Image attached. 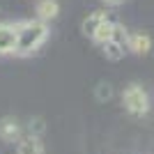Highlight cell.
Returning <instances> with one entry per match:
<instances>
[{
	"mask_svg": "<svg viewBox=\"0 0 154 154\" xmlns=\"http://www.w3.org/2000/svg\"><path fill=\"white\" fill-rule=\"evenodd\" d=\"M113 28H115V23H113V21H103L101 26L97 28L94 30V35H92V42H94V44H106V42H110V39H113Z\"/></svg>",
	"mask_w": 154,
	"mask_h": 154,
	"instance_id": "obj_9",
	"label": "cell"
},
{
	"mask_svg": "<svg viewBox=\"0 0 154 154\" xmlns=\"http://www.w3.org/2000/svg\"><path fill=\"white\" fill-rule=\"evenodd\" d=\"M122 103H124V108L136 117L145 115L149 110V97L143 90V85H138V83H129L122 90Z\"/></svg>",
	"mask_w": 154,
	"mask_h": 154,
	"instance_id": "obj_2",
	"label": "cell"
},
{
	"mask_svg": "<svg viewBox=\"0 0 154 154\" xmlns=\"http://www.w3.org/2000/svg\"><path fill=\"white\" fill-rule=\"evenodd\" d=\"M127 39H129V32L124 26H120V23H115V28H113V42H117V44L127 46Z\"/></svg>",
	"mask_w": 154,
	"mask_h": 154,
	"instance_id": "obj_11",
	"label": "cell"
},
{
	"mask_svg": "<svg viewBox=\"0 0 154 154\" xmlns=\"http://www.w3.org/2000/svg\"><path fill=\"white\" fill-rule=\"evenodd\" d=\"M60 14V5H58V0H39V5H37V19L42 21H48L55 19Z\"/></svg>",
	"mask_w": 154,
	"mask_h": 154,
	"instance_id": "obj_8",
	"label": "cell"
},
{
	"mask_svg": "<svg viewBox=\"0 0 154 154\" xmlns=\"http://www.w3.org/2000/svg\"><path fill=\"white\" fill-rule=\"evenodd\" d=\"M103 5H108V7H117V5H122L124 0H101Z\"/></svg>",
	"mask_w": 154,
	"mask_h": 154,
	"instance_id": "obj_12",
	"label": "cell"
},
{
	"mask_svg": "<svg viewBox=\"0 0 154 154\" xmlns=\"http://www.w3.org/2000/svg\"><path fill=\"white\" fill-rule=\"evenodd\" d=\"M0 138L5 143H19L21 138V124L14 120V117H2L0 120Z\"/></svg>",
	"mask_w": 154,
	"mask_h": 154,
	"instance_id": "obj_6",
	"label": "cell"
},
{
	"mask_svg": "<svg viewBox=\"0 0 154 154\" xmlns=\"http://www.w3.org/2000/svg\"><path fill=\"white\" fill-rule=\"evenodd\" d=\"M103 21H108V14H106V9H97V12L88 14V19L83 21V32L88 35V37H92V35H94V30L101 26Z\"/></svg>",
	"mask_w": 154,
	"mask_h": 154,
	"instance_id": "obj_7",
	"label": "cell"
},
{
	"mask_svg": "<svg viewBox=\"0 0 154 154\" xmlns=\"http://www.w3.org/2000/svg\"><path fill=\"white\" fill-rule=\"evenodd\" d=\"M127 48L138 53V55H145V53H149V48H152V37H149L147 32H129Z\"/></svg>",
	"mask_w": 154,
	"mask_h": 154,
	"instance_id": "obj_4",
	"label": "cell"
},
{
	"mask_svg": "<svg viewBox=\"0 0 154 154\" xmlns=\"http://www.w3.org/2000/svg\"><path fill=\"white\" fill-rule=\"evenodd\" d=\"M16 154H44V140L37 134L21 136L19 145H16Z\"/></svg>",
	"mask_w": 154,
	"mask_h": 154,
	"instance_id": "obj_5",
	"label": "cell"
},
{
	"mask_svg": "<svg viewBox=\"0 0 154 154\" xmlns=\"http://www.w3.org/2000/svg\"><path fill=\"white\" fill-rule=\"evenodd\" d=\"M101 51H103V55L108 60H120V58H124V51H127V46H122V44H117V42H106V44H101Z\"/></svg>",
	"mask_w": 154,
	"mask_h": 154,
	"instance_id": "obj_10",
	"label": "cell"
},
{
	"mask_svg": "<svg viewBox=\"0 0 154 154\" xmlns=\"http://www.w3.org/2000/svg\"><path fill=\"white\" fill-rule=\"evenodd\" d=\"M48 39V23L42 19L21 21L19 23V42L14 55H30Z\"/></svg>",
	"mask_w": 154,
	"mask_h": 154,
	"instance_id": "obj_1",
	"label": "cell"
},
{
	"mask_svg": "<svg viewBox=\"0 0 154 154\" xmlns=\"http://www.w3.org/2000/svg\"><path fill=\"white\" fill-rule=\"evenodd\" d=\"M19 42V23H0V55H12Z\"/></svg>",
	"mask_w": 154,
	"mask_h": 154,
	"instance_id": "obj_3",
	"label": "cell"
}]
</instances>
